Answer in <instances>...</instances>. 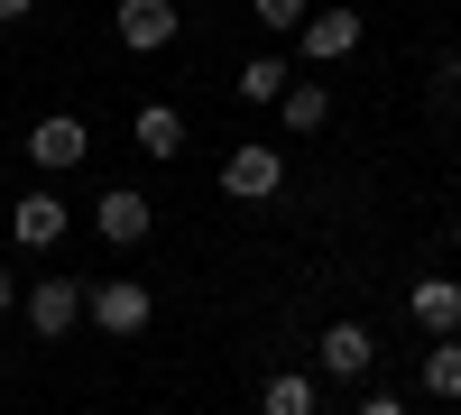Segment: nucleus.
<instances>
[{"instance_id":"4","label":"nucleus","mask_w":461,"mask_h":415,"mask_svg":"<svg viewBox=\"0 0 461 415\" xmlns=\"http://www.w3.org/2000/svg\"><path fill=\"white\" fill-rule=\"evenodd\" d=\"M19 305H28V332H37V342H65V332L84 323V286H74V277H37Z\"/></svg>"},{"instance_id":"10","label":"nucleus","mask_w":461,"mask_h":415,"mask_svg":"<svg viewBox=\"0 0 461 415\" xmlns=\"http://www.w3.org/2000/svg\"><path fill=\"white\" fill-rule=\"evenodd\" d=\"M406 314L425 323L434 342H452V332H461V286H452V277H415V286H406Z\"/></svg>"},{"instance_id":"14","label":"nucleus","mask_w":461,"mask_h":415,"mask_svg":"<svg viewBox=\"0 0 461 415\" xmlns=\"http://www.w3.org/2000/svg\"><path fill=\"white\" fill-rule=\"evenodd\" d=\"M258 415H314V379H295V369H277V379L258 388Z\"/></svg>"},{"instance_id":"11","label":"nucleus","mask_w":461,"mask_h":415,"mask_svg":"<svg viewBox=\"0 0 461 415\" xmlns=\"http://www.w3.org/2000/svg\"><path fill=\"white\" fill-rule=\"evenodd\" d=\"M130 139L148 148V158H185V111H176V102H139Z\"/></svg>"},{"instance_id":"7","label":"nucleus","mask_w":461,"mask_h":415,"mask_svg":"<svg viewBox=\"0 0 461 415\" xmlns=\"http://www.w3.org/2000/svg\"><path fill=\"white\" fill-rule=\"evenodd\" d=\"M148 221H158V212H148V194H130V185H111V194L93 203V231H102L111 249H139V240H148Z\"/></svg>"},{"instance_id":"19","label":"nucleus","mask_w":461,"mask_h":415,"mask_svg":"<svg viewBox=\"0 0 461 415\" xmlns=\"http://www.w3.org/2000/svg\"><path fill=\"white\" fill-rule=\"evenodd\" d=\"M37 10V0H0V28H10V19H28Z\"/></svg>"},{"instance_id":"15","label":"nucleus","mask_w":461,"mask_h":415,"mask_svg":"<svg viewBox=\"0 0 461 415\" xmlns=\"http://www.w3.org/2000/svg\"><path fill=\"white\" fill-rule=\"evenodd\" d=\"M286 84H295V74H286V56H249V65H240V102H277Z\"/></svg>"},{"instance_id":"5","label":"nucleus","mask_w":461,"mask_h":415,"mask_svg":"<svg viewBox=\"0 0 461 415\" xmlns=\"http://www.w3.org/2000/svg\"><path fill=\"white\" fill-rule=\"evenodd\" d=\"M111 28H121L130 56H167L185 19H176V0H121V10H111Z\"/></svg>"},{"instance_id":"21","label":"nucleus","mask_w":461,"mask_h":415,"mask_svg":"<svg viewBox=\"0 0 461 415\" xmlns=\"http://www.w3.org/2000/svg\"><path fill=\"white\" fill-rule=\"evenodd\" d=\"M452 249H461V212H452Z\"/></svg>"},{"instance_id":"6","label":"nucleus","mask_w":461,"mask_h":415,"mask_svg":"<svg viewBox=\"0 0 461 415\" xmlns=\"http://www.w3.org/2000/svg\"><path fill=\"white\" fill-rule=\"evenodd\" d=\"M295 47H304V65H341V56L360 47V10H314V19L295 28Z\"/></svg>"},{"instance_id":"1","label":"nucleus","mask_w":461,"mask_h":415,"mask_svg":"<svg viewBox=\"0 0 461 415\" xmlns=\"http://www.w3.org/2000/svg\"><path fill=\"white\" fill-rule=\"evenodd\" d=\"M84 314L111 332V342H130V332H148V314H158V295H148L139 277H102V286H84Z\"/></svg>"},{"instance_id":"3","label":"nucleus","mask_w":461,"mask_h":415,"mask_svg":"<svg viewBox=\"0 0 461 415\" xmlns=\"http://www.w3.org/2000/svg\"><path fill=\"white\" fill-rule=\"evenodd\" d=\"M277 185H286V158H277L267 139H240V148L221 158V194H240V203H267Z\"/></svg>"},{"instance_id":"13","label":"nucleus","mask_w":461,"mask_h":415,"mask_svg":"<svg viewBox=\"0 0 461 415\" xmlns=\"http://www.w3.org/2000/svg\"><path fill=\"white\" fill-rule=\"evenodd\" d=\"M415 388H425V397H443V406H461V332H452V342H434L425 360H415Z\"/></svg>"},{"instance_id":"2","label":"nucleus","mask_w":461,"mask_h":415,"mask_svg":"<svg viewBox=\"0 0 461 415\" xmlns=\"http://www.w3.org/2000/svg\"><path fill=\"white\" fill-rule=\"evenodd\" d=\"M84 158H93L84 111H47V121L28 130V167H37V176H65V167H84Z\"/></svg>"},{"instance_id":"8","label":"nucleus","mask_w":461,"mask_h":415,"mask_svg":"<svg viewBox=\"0 0 461 415\" xmlns=\"http://www.w3.org/2000/svg\"><path fill=\"white\" fill-rule=\"evenodd\" d=\"M314 360L332 369V379H369V369H378V332L369 323H332L323 342H314Z\"/></svg>"},{"instance_id":"18","label":"nucleus","mask_w":461,"mask_h":415,"mask_svg":"<svg viewBox=\"0 0 461 415\" xmlns=\"http://www.w3.org/2000/svg\"><path fill=\"white\" fill-rule=\"evenodd\" d=\"M360 415H406V397H388V388H369V397H360Z\"/></svg>"},{"instance_id":"17","label":"nucleus","mask_w":461,"mask_h":415,"mask_svg":"<svg viewBox=\"0 0 461 415\" xmlns=\"http://www.w3.org/2000/svg\"><path fill=\"white\" fill-rule=\"evenodd\" d=\"M434 102H443V111H461V56H443V74H434Z\"/></svg>"},{"instance_id":"9","label":"nucleus","mask_w":461,"mask_h":415,"mask_svg":"<svg viewBox=\"0 0 461 415\" xmlns=\"http://www.w3.org/2000/svg\"><path fill=\"white\" fill-rule=\"evenodd\" d=\"M65 221H74V212L47 194V185H37V194L10 203V240H19V249H56V240H65Z\"/></svg>"},{"instance_id":"20","label":"nucleus","mask_w":461,"mask_h":415,"mask_svg":"<svg viewBox=\"0 0 461 415\" xmlns=\"http://www.w3.org/2000/svg\"><path fill=\"white\" fill-rule=\"evenodd\" d=\"M10 305H19V286H10V277H0V314H10Z\"/></svg>"},{"instance_id":"12","label":"nucleus","mask_w":461,"mask_h":415,"mask_svg":"<svg viewBox=\"0 0 461 415\" xmlns=\"http://www.w3.org/2000/svg\"><path fill=\"white\" fill-rule=\"evenodd\" d=\"M277 121H286V139H314V130L332 121V93H323V84H286V93H277Z\"/></svg>"},{"instance_id":"16","label":"nucleus","mask_w":461,"mask_h":415,"mask_svg":"<svg viewBox=\"0 0 461 415\" xmlns=\"http://www.w3.org/2000/svg\"><path fill=\"white\" fill-rule=\"evenodd\" d=\"M249 10H258V28H277V37H286V28H304V19H314V10H304V0H249Z\"/></svg>"}]
</instances>
